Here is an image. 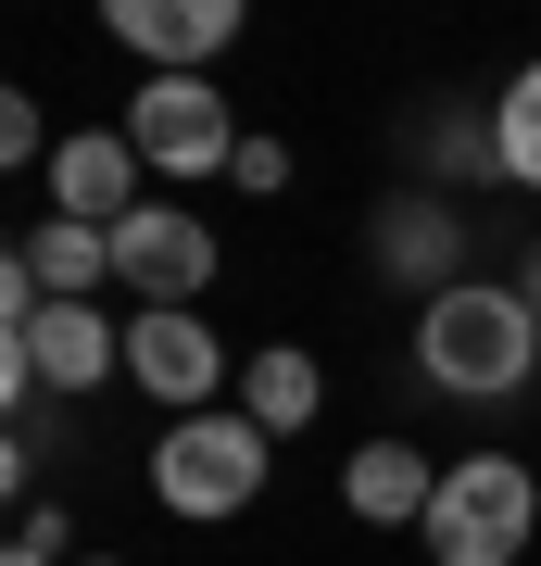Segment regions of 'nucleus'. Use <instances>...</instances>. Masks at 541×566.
Here are the masks:
<instances>
[{"label":"nucleus","instance_id":"nucleus-1","mask_svg":"<svg viewBox=\"0 0 541 566\" xmlns=\"http://www.w3.org/2000/svg\"><path fill=\"white\" fill-rule=\"evenodd\" d=\"M529 365H541V315H529V290L466 277V290H441V303H416V378L441 390V403H517Z\"/></svg>","mask_w":541,"mask_h":566},{"label":"nucleus","instance_id":"nucleus-2","mask_svg":"<svg viewBox=\"0 0 541 566\" xmlns=\"http://www.w3.org/2000/svg\"><path fill=\"white\" fill-rule=\"evenodd\" d=\"M529 528H541L529 465L517 453H466V465H441V504H428L416 542H428V566H517Z\"/></svg>","mask_w":541,"mask_h":566},{"label":"nucleus","instance_id":"nucleus-3","mask_svg":"<svg viewBox=\"0 0 541 566\" xmlns=\"http://www.w3.org/2000/svg\"><path fill=\"white\" fill-rule=\"evenodd\" d=\"M264 491V428L252 416H177L152 441V504L164 516H189V528H215V516H240Z\"/></svg>","mask_w":541,"mask_h":566},{"label":"nucleus","instance_id":"nucleus-4","mask_svg":"<svg viewBox=\"0 0 541 566\" xmlns=\"http://www.w3.org/2000/svg\"><path fill=\"white\" fill-rule=\"evenodd\" d=\"M201 277H215V227L189 202H139L114 227V290H139V315H189Z\"/></svg>","mask_w":541,"mask_h":566},{"label":"nucleus","instance_id":"nucleus-5","mask_svg":"<svg viewBox=\"0 0 541 566\" xmlns=\"http://www.w3.org/2000/svg\"><path fill=\"white\" fill-rule=\"evenodd\" d=\"M126 139H139V164H164V177H215V164H240V126H227L215 76H152L139 102H126Z\"/></svg>","mask_w":541,"mask_h":566},{"label":"nucleus","instance_id":"nucleus-6","mask_svg":"<svg viewBox=\"0 0 541 566\" xmlns=\"http://www.w3.org/2000/svg\"><path fill=\"white\" fill-rule=\"evenodd\" d=\"M0 353H13L25 378L51 390V403H89V390L126 365V327L101 315V303H39L25 327H0Z\"/></svg>","mask_w":541,"mask_h":566},{"label":"nucleus","instance_id":"nucleus-7","mask_svg":"<svg viewBox=\"0 0 541 566\" xmlns=\"http://www.w3.org/2000/svg\"><path fill=\"white\" fill-rule=\"evenodd\" d=\"M365 252H378V277H403L416 303H441V290H466V214L441 202V189H416V202H378V227H365Z\"/></svg>","mask_w":541,"mask_h":566},{"label":"nucleus","instance_id":"nucleus-8","mask_svg":"<svg viewBox=\"0 0 541 566\" xmlns=\"http://www.w3.org/2000/svg\"><path fill=\"white\" fill-rule=\"evenodd\" d=\"M126 378H139L152 403H177V416H215L227 353H215V327H201V315H126Z\"/></svg>","mask_w":541,"mask_h":566},{"label":"nucleus","instance_id":"nucleus-9","mask_svg":"<svg viewBox=\"0 0 541 566\" xmlns=\"http://www.w3.org/2000/svg\"><path fill=\"white\" fill-rule=\"evenodd\" d=\"M51 214L126 227V214H139V139H126V126H76V139L51 151Z\"/></svg>","mask_w":541,"mask_h":566},{"label":"nucleus","instance_id":"nucleus-10","mask_svg":"<svg viewBox=\"0 0 541 566\" xmlns=\"http://www.w3.org/2000/svg\"><path fill=\"white\" fill-rule=\"evenodd\" d=\"M114 39L152 63V76H201L227 39H240V0H114Z\"/></svg>","mask_w":541,"mask_h":566},{"label":"nucleus","instance_id":"nucleus-11","mask_svg":"<svg viewBox=\"0 0 541 566\" xmlns=\"http://www.w3.org/2000/svg\"><path fill=\"white\" fill-rule=\"evenodd\" d=\"M341 504H353L365 528H428V504H441V465H428L416 441H365V453L341 465Z\"/></svg>","mask_w":541,"mask_h":566},{"label":"nucleus","instance_id":"nucleus-12","mask_svg":"<svg viewBox=\"0 0 541 566\" xmlns=\"http://www.w3.org/2000/svg\"><path fill=\"white\" fill-rule=\"evenodd\" d=\"M13 277L39 290V303H89V290H114V227H76V214L25 227V240H13Z\"/></svg>","mask_w":541,"mask_h":566},{"label":"nucleus","instance_id":"nucleus-13","mask_svg":"<svg viewBox=\"0 0 541 566\" xmlns=\"http://www.w3.org/2000/svg\"><path fill=\"white\" fill-rule=\"evenodd\" d=\"M315 403H327V365L302 353V340H264V353L240 365V416L264 428V441H290V428H315Z\"/></svg>","mask_w":541,"mask_h":566},{"label":"nucleus","instance_id":"nucleus-14","mask_svg":"<svg viewBox=\"0 0 541 566\" xmlns=\"http://www.w3.org/2000/svg\"><path fill=\"white\" fill-rule=\"evenodd\" d=\"M491 139H503V177H517V189H541V63L503 88V102H491Z\"/></svg>","mask_w":541,"mask_h":566},{"label":"nucleus","instance_id":"nucleus-15","mask_svg":"<svg viewBox=\"0 0 541 566\" xmlns=\"http://www.w3.org/2000/svg\"><path fill=\"white\" fill-rule=\"evenodd\" d=\"M63 139H51V126H39V102H0V164H51Z\"/></svg>","mask_w":541,"mask_h":566},{"label":"nucleus","instance_id":"nucleus-16","mask_svg":"<svg viewBox=\"0 0 541 566\" xmlns=\"http://www.w3.org/2000/svg\"><path fill=\"white\" fill-rule=\"evenodd\" d=\"M227 177H240V189H290V139H240Z\"/></svg>","mask_w":541,"mask_h":566},{"label":"nucleus","instance_id":"nucleus-17","mask_svg":"<svg viewBox=\"0 0 541 566\" xmlns=\"http://www.w3.org/2000/svg\"><path fill=\"white\" fill-rule=\"evenodd\" d=\"M517 290H529V315H541V252H529V277H517Z\"/></svg>","mask_w":541,"mask_h":566},{"label":"nucleus","instance_id":"nucleus-18","mask_svg":"<svg viewBox=\"0 0 541 566\" xmlns=\"http://www.w3.org/2000/svg\"><path fill=\"white\" fill-rule=\"evenodd\" d=\"M0 566H63V554H0Z\"/></svg>","mask_w":541,"mask_h":566},{"label":"nucleus","instance_id":"nucleus-19","mask_svg":"<svg viewBox=\"0 0 541 566\" xmlns=\"http://www.w3.org/2000/svg\"><path fill=\"white\" fill-rule=\"evenodd\" d=\"M76 566H126V554H76Z\"/></svg>","mask_w":541,"mask_h":566}]
</instances>
